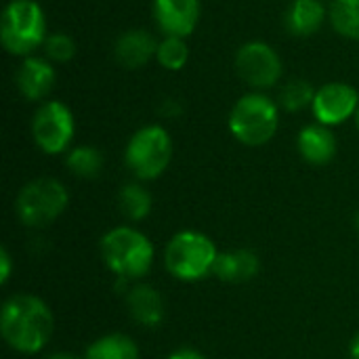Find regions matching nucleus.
Masks as SVG:
<instances>
[{
    "mask_svg": "<svg viewBox=\"0 0 359 359\" xmlns=\"http://www.w3.org/2000/svg\"><path fill=\"white\" fill-rule=\"evenodd\" d=\"M11 271H13V261H11L8 250L2 246V248H0V284H6V282H8Z\"/></svg>",
    "mask_w": 359,
    "mask_h": 359,
    "instance_id": "obj_25",
    "label": "nucleus"
},
{
    "mask_svg": "<svg viewBox=\"0 0 359 359\" xmlns=\"http://www.w3.org/2000/svg\"><path fill=\"white\" fill-rule=\"evenodd\" d=\"M55 320L48 305L34 294H13L0 311V332L4 343L25 355L46 347L53 337Z\"/></svg>",
    "mask_w": 359,
    "mask_h": 359,
    "instance_id": "obj_1",
    "label": "nucleus"
},
{
    "mask_svg": "<svg viewBox=\"0 0 359 359\" xmlns=\"http://www.w3.org/2000/svg\"><path fill=\"white\" fill-rule=\"evenodd\" d=\"M72 109L61 101H46L38 107L32 120V135L36 145L50 156L63 154L74 139Z\"/></svg>",
    "mask_w": 359,
    "mask_h": 359,
    "instance_id": "obj_8",
    "label": "nucleus"
},
{
    "mask_svg": "<svg viewBox=\"0 0 359 359\" xmlns=\"http://www.w3.org/2000/svg\"><path fill=\"white\" fill-rule=\"evenodd\" d=\"M172 160V139L168 130L160 124H147L139 128L124 151V162L128 170L139 181L158 179Z\"/></svg>",
    "mask_w": 359,
    "mask_h": 359,
    "instance_id": "obj_6",
    "label": "nucleus"
},
{
    "mask_svg": "<svg viewBox=\"0 0 359 359\" xmlns=\"http://www.w3.org/2000/svg\"><path fill=\"white\" fill-rule=\"evenodd\" d=\"M162 116H166V118H175V116H179L181 114V103H177L175 99H166L164 103H162Z\"/></svg>",
    "mask_w": 359,
    "mask_h": 359,
    "instance_id": "obj_26",
    "label": "nucleus"
},
{
    "mask_svg": "<svg viewBox=\"0 0 359 359\" xmlns=\"http://www.w3.org/2000/svg\"><path fill=\"white\" fill-rule=\"evenodd\" d=\"M328 17L341 36L359 40V0H332Z\"/></svg>",
    "mask_w": 359,
    "mask_h": 359,
    "instance_id": "obj_20",
    "label": "nucleus"
},
{
    "mask_svg": "<svg viewBox=\"0 0 359 359\" xmlns=\"http://www.w3.org/2000/svg\"><path fill=\"white\" fill-rule=\"evenodd\" d=\"M349 358L359 359V334L351 341V347H349Z\"/></svg>",
    "mask_w": 359,
    "mask_h": 359,
    "instance_id": "obj_29",
    "label": "nucleus"
},
{
    "mask_svg": "<svg viewBox=\"0 0 359 359\" xmlns=\"http://www.w3.org/2000/svg\"><path fill=\"white\" fill-rule=\"evenodd\" d=\"M101 257L116 278L133 282L151 269L154 246L135 227H114L101 238Z\"/></svg>",
    "mask_w": 359,
    "mask_h": 359,
    "instance_id": "obj_2",
    "label": "nucleus"
},
{
    "mask_svg": "<svg viewBox=\"0 0 359 359\" xmlns=\"http://www.w3.org/2000/svg\"><path fill=\"white\" fill-rule=\"evenodd\" d=\"M236 69L252 88H269L282 78V59L267 42L252 40L240 46Z\"/></svg>",
    "mask_w": 359,
    "mask_h": 359,
    "instance_id": "obj_9",
    "label": "nucleus"
},
{
    "mask_svg": "<svg viewBox=\"0 0 359 359\" xmlns=\"http://www.w3.org/2000/svg\"><path fill=\"white\" fill-rule=\"evenodd\" d=\"M84 359H139V347L126 334H105L88 345Z\"/></svg>",
    "mask_w": 359,
    "mask_h": 359,
    "instance_id": "obj_18",
    "label": "nucleus"
},
{
    "mask_svg": "<svg viewBox=\"0 0 359 359\" xmlns=\"http://www.w3.org/2000/svg\"><path fill=\"white\" fill-rule=\"evenodd\" d=\"M297 147L305 162L324 166V164L332 162V158L337 156V137L330 130V126H324L320 122L309 124L299 133Z\"/></svg>",
    "mask_w": 359,
    "mask_h": 359,
    "instance_id": "obj_14",
    "label": "nucleus"
},
{
    "mask_svg": "<svg viewBox=\"0 0 359 359\" xmlns=\"http://www.w3.org/2000/svg\"><path fill=\"white\" fill-rule=\"evenodd\" d=\"M326 15V6L320 0H292L284 15V23L292 36L307 38L322 27Z\"/></svg>",
    "mask_w": 359,
    "mask_h": 359,
    "instance_id": "obj_17",
    "label": "nucleus"
},
{
    "mask_svg": "<svg viewBox=\"0 0 359 359\" xmlns=\"http://www.w3.org/2000/svg\"><path fill=\"white\" fill-rule=\"evenodd\" d=\"M313 116L324 126H337L355 116L359 109L358 90L345 82H328L320 90H316V99L311 103Z\"/></svg>",
    "mask_w": 359,
    "mask_h": 359,
    "instance_id": "obj_10",
    "label": "nucleus"
},
{
    "mask_svg": "<svg viewBox=\"0 0 359 359\" xmlns=\"http://www.w3.org/2000/svg\"><path fill=\"white\" fill-rule=\"evenodd\" d=\"M114 53H116V59L120 65H124L128 69H139V67L147 65V61L151 57H156L158 42L145 29H128L118 38Z\"/></svg>",
    "mask_w": 359,
    "mask_h": 359,
    "instance_id": "obj_15",
    "label": "nucleus"
},
{
    "mask_svg": "<svg viewBox=\"0 0 359 359\" xmlns=\"http://www.w3.org/2000/svg\"><path fill=\"white\" fill-rule=\"evenodd\" d=\"M126 309L130 318L145 328H158L166 318L164 299L149 284H135L126 290Z\"/></svg>",
    "mask_w": 359,
    "mask_h": 359,
    "instance_id": "obj_12",
    "label": "nucleus"
},
{
    "mask_svg": "<svg viewBox=\"0 0 359 359\" xmlns=\"http://www.w3.org/2000/svg\"><path fill=\"white\" fill-rule=\"evenodd\" d=\"M219 250L215 242L200 231H179L164 250V267L175 280L198 282L215 271Z\"/></svg>",
    "mask_w": 359,
    "mask_h": 359,
    "instance_id": "obj_3",
    "label": "nucleus"
},
{
    "mask_svg": "<svg viewBox=\"0 0 359 359\" xmlns=\"http://www.w3.org/2000/svg\"><path fill=\"white\" fill-rule=\"evenodd\" d=\"M46 19L36 0H11L0 17L2 46L17 57H32L46 42Z\"/></svg>",
    "mask_w": 359,
    "mask_h": 359,
    "instance_id": "obj_4",
    "label": "nucleus"
},
{
    "mask_svg": "<svg viewBox=\"0 0 359 359\" xmlns=\"http://www.w3.org/2000/svg\"><path fill=\"white\" fill-rule=\"evenodd\" d=\"M154 15L166 36L187 38L200 21V0H154Z\"/></svg>",
    "mask_w": 359,
    "mask_h": 359,
    "instance_id": "obj_11",
    "label": "nucleus"
},
{
    "mask_svg": "<svg viewBox=\"0 0 359 359\" xmlns=\"http://www.w3.org/2000/svg\"><path fill=\"white\" fill-rule=\"evenodd\" d=\"M259 271H261V261L257 252L238 248V250L219 252L212 276L229 284H242V282H250L252 278H257Z\"/></svg>",
    "mask_w": 359,
    "mask_h": 359,
    "instance_id": "obj_16",
    "label": "nucleus"
},
{
    "mask_svg": "<svg viewBox=\"0 0 359 359\" xmlns=\"http://www.w3.org/2000/svg\"><path fill=\"white\" fill-rule=\"evenodd\" d=\"M65 164H67V168L76 177H80V179H95L101 172V168H103V156L93 145H80V147H74L67 154Z\"/></svg>",
    "mask_w": 359,
    "mask_h": 359,
    "instance_id": "obj_21",
    "label": "nucleus"
},
{
    "mask_svg": "<svg viewBox=\"0 0 359 359\" xmlns=\"http://www.w3.org/2000/svg\"><path fill=\"white\" fill-rule=\"evenodd\" d=\"M316 99V88L307 80H290L280 93V105L286 111H301Z\"/></svg>",
    "mask_w": 359,
    "mask_h": 359,
    "instance_id": "obj_23",
    "label": "nucleus"
},
{
    "mask_svg": "<svg viewBox=\"0 0 359 359\" xmlns=\"http://www.w3.org/2000/svg\"><path fill=\"white\" fill-rule=\"evenodd\" d=\"M118 204L128 221H143L149 217L154 200L141 183H126L118 194Z\"/></svg>",
    "mask_w": 359,
    "mask_h": 359,
    "instance_id": "obj_19",
    "label": "nucleus"
},
{
    "mask_svg": "<svg viewBox=\"0 0 359 359\" xmlns=\"http://www.w3.org/2000/svg\"><path fill=\"white\" fill-rule=\"evenodd\" d=\"M44 55L50 61L65 63L76 55V42L67 34H50L44 42Z\"/></svg>",
    "mask_w": 359,
    "mask_h": 359,
    "instance_id": "obj_24",
    "label": "nucleus"
},
{
    "mask_svg": "<svg viewBox=\"0 0 359 359\" xmlns=\"http://www.w3.org/2000/svg\"><path fill=\"white\" fill-rule=\"evenodd\" d=\"M355 122H358V128H359V109H358V114H355Z\"/></svg>",
    "mask_w": 359,
    "mask_h": 359,
    "instance_id": "obj_30",
    "label": "nucleus"
},
{
    "mask_svg": "<svg viewBox=\"0 0 359 359\" xmlns=\"http://www.w3.org/2000/svg\"><path fill=\"white\" fill-rule=\"evenodd\" d=\"M168 359H206L200 351H196V349H177V351H172Z\"/></svg>",
    "mask_w": 359,
    "mask_h": 359,
    "instance_id": "obj_27",
    "label": "nucleus"
},
{
    "mask_svg": "<svg viewBox=\"0 0 359 359\" xmlns=\"http://www.w3.org/2000/svg\"><path fill=\"white\" fill-rule=\"evenodd\" d=\"M280 124V109L276 101H271L263 93H248L233 105L229 114V130L231 135L248 145L261 147L269 143Z\"/></svg>",
    "mask_w": 359,
    "mask_h": 359,
    "instance_id": "obj_5",
    "label": "nucleus"
},
{
    "mask_svg": "<svg viewBox=\"0 0 359 359\" xmlns=\"http://www.w3.org/2000/svg\"><path fill=\"white\" fill-rule=\"evenodd\" d=\"M67 202L69 196L61 181L50 177H40L21 187L15 200V210L25 227L42 229L63 215Z\"/></svg>",
    "mask_w": 359,
    "mask_h": 359,
    "instance_id": "obj_7",
    "label": "nucleus"
},
{
    "mask_svg": "<svg viewBox=\"0 0 359 359\" xmlns=\"http://www.w3.org/2000/svg\"><path fill=\"white\" fill-rule=\"evenodd\" d=\"M42 359H78L74 353H67V351H55V353H48Z\"/></svg>",
    "mask_w": 359,
    "mask_h": 359,
    "instance_id": "obj_28",
    "label": "nucleus"
},
{
    "mask_svg": "<svg viewBox=\"0 0 359 359\" xmlns=\"http://www.w3.org/2000/svg\"><path fill=\"white\" fill-rule=\"evenodd\" d=\"M355 223H358V231H359V212H358V221H355Z\"/></svg>",
    "mask_w": 359,
    "mask_h": 359,
    "instance_id": "obj_31",
    "label": "nucleus"
},
{
    "mask_svg": "<svg viewBox=\"0 0 359 359\" xmlns=\"http://www.w3.org/2000/svg\"><path fill=\"white\" fill-rule=\"evenodd\" d=\"M15 82L27 101H42L55 86V69L42 57H25L17 69Z\"/></svg>",
    "mask_w": 359,
    "mask_h": 359,
    "instance_id": "obj_13",
    "label": "nucleus"
},
{
    "mask_svg": "<svg viewBox=\"0 0 359 359\" xmlns=\"http://www.w3.org/2000/svg\"><path fill=\"white\" fill-rule=\"evenodd\" d=\"M156 59L160 61V65H162L164 69H170V72L183 69L185 63H187V59H189V48H187L185 38L166 36L162 42H158Z\"/></svg>",
    "mask_w": 359,
    "mask_h": 359,
    "instance_id": "obj_22",
    "label": "nucleus"
}]
</instances>
